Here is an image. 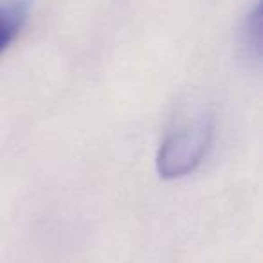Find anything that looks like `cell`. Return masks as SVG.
<instances>
[{"label": "cell", "mask_w": 263, "mask_h": 263, "mask_svg": "<svg viewBox=\"0 0 263 263\" xmlns=\"http://www.w3.org/2000/svg\"><path fill=\"white\" fill-rule=\"evenodd\" d=\"M259 6H256L251 13L245 18V26H243V45H247L251 49L252 54L258 58L259 56Z\"/></svg>", "instance_id": "cell-3"}, {"label": "cell", "mask_w": 263, "mask_h": 263, "mask_svg": "<svg viewBox=\"0 0 263 263\" xmlns=\"http://www.w3.org/2000/svg\"><path fill=\"white\" fill-rule=\"evenodd\" d=\"M26 15L27 8L24 4V0L0 6V52L4 51L20 33L24 22H26Z\"/></svg>", "instance_id": "cell-2"}, {"label": "cell", "mask_w": 263, "mask_h": 263, "mask_svg": "<svg viewBox=\"0 0 263 263\" xmlns=\"http://www.w3.org/2000/svg\"><path fill=\"white\" fill-rule=\"evenodd\" d=\"M213 139L211 116H200L168 134L157 154V172L162 179H180L202 164Z\"/></svg>", "instance_id": "cell-1"}]
</instances>
